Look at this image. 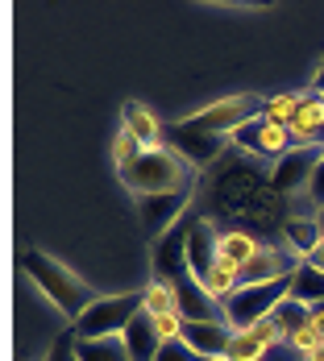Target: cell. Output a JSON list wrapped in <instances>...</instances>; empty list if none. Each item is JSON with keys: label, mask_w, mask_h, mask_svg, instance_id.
Masks as SVG:
<instances>
[{"label": "cell", "mask_w": 324, "mask_h": 361, "mask_svg": "<svg viewBox=\"0 0 324 361\" xmlns=\"http://www.w3.org/2000/svg\"><path fill=\"white\" fill-rule=\"evenodd\" d=\"M283 241H287L291 253L308 257V253L324 241V233H320V224H316V216H299V212H291V220L283 224Z\"/></svg>", "instance_id": "cell-16"}, {"label": "cell", "mask_w": 324, "mask_h": 361, "mask_svg": "<svg viewBox=\"0 0 324 361\" xmlns=\"http://www.w3.org/2000/svg\"><path fill=\"white\" fill-rule=\"evenodd\" d=\"M295 145H324V96L304 92V104L295 112V121L287 125Z\"/></svg>", "instance_id": "cell-12"}, {"label": "cell", "mask_w": 324, "mask_h": 361, "mask_svg": "<svg viewBox=\"0 0 324 361\" xmlns=\"http://www.w3.org/2000/svg\"><path fill=\"white\" fill-rule=\"evenodd\" d=\"M116 175H121V183L133 191V200H138V195L183 191V187H196V183H200V175L183 162L175 149H167V145H158V149H142L133 162L116 166Z\"/></svg>", "instance_id": "cell-3"}, {"label": "cell", "mask_w": 324, "mask_h": 361, "mask_svg": "<svg viewBox=\"0 0 324 361\" xmlns=\"http://www.w3.org/2000/svg\"><path fill=\"white\" fill-rule=\"evenodd\" d=\"M258 250H262V241L250 237V233H220V237H216V262L229 266L233 274L246 270V262H250Z\"/></svg>", "instance_id": "cell-15"}, {"label": "cell", "mask_w": 324, "mask_h": 361, "mask_svg": "<svg viewBox=\"0 0 324 361\" xmlns=\"http://www.w3.org/2000/svg\"><path fill=\"white\" fill-rule=\"evenodd\" d=\"M275 341H287V332H283V324H279L275 316H266V320H258L253 328L233 332V345H229L224 361H262V353H266Z\"/></svg>", "instance_id": "cell-10"}, {"label": "cell", "mask_w": 324, "mask_h": 361, "mask_svg": "<svg viewBox=\"0 0 324 361\" xmlns=\"http://www.w3.org/2000/svg\"><path fill=\"white\" fill-rule=\"evenodd\" d=\"M324 158V145H291L287 154L275 162V191L279 195H295V191H308L316 179V166Z\"/></svg>", "instance_id": "cell-8"}, {"label": "cell", "mask_w": 324, "mask_h": 361, "mask_svg": "<svg viewBox=\"0 0 324 361\" xmlns=\"http://www.w3.org/2000/svg\"><path fill=\"white\" fill-rule=\"evenodd\" d=\"M266 104H270V100L258 96V92H237V96H224V100H216L208 109L183 116V125H187V129H200V133H212V137H233V133L246 129L250 121L266 116Z\"/></svg>", "instance_id": "cell-4"}, {"label": "cell", "mask_w": 324, "mask_h": 361, "mask_svg": "<svg viewBox=\"0 0 324 361\" xmlns=\"http://www.w3.org/2000/svg\"><path fill=\"white\" fill-rule=\"evenodd\" d=\"M21 270H25V279H30V283L67 316V320H79V316L96 303V290L88 287L79 274H71L67 266H59L50 253L21 250Z\"/></svg>", "instance_id": "cell-2"}, {"label": "cell", "mask_w": 324, "mask_h": 361, "mask_svg": "<svg viewBox=\"0 0 324 361\" xmlns=\"http://www.w3.org/2000/svg\"><path fill=\"white\" fill-rule=\"evenodd\" d=\"M42 361H79V336H75V328H63Z\"/></svg>", "instance_id": "cell-21"}, {"label": "cell", "mask_w": 324, "mask_h": 361, "mask_svg": "<svg viewBox=\"0 0 324 361\" xmlns=\"http://www.w3.org/2000/svg\"><path fill=\"white\" fill-rule=\"evenodd\" d=\"M304 361H324V345H320V349H312V353H308Z\"/></svg>", "instance_id": "cell-30"}, {"label": "cell", "mask_w": 324, "mask_h": 361, "mask_svg": "<svg viewBox=\"0 0 324 361\" xmlns=\"http://www.w3.org/2000/svg\"><path fill=\"white\" fill-rule=\"evenodd\" d=\"M162 142L167 149H175L183 162L196 171V175H204V171H212L216 162L233 149V137H212V133H200V129H187L183 121L175 125H162Z\"/></svg>", "instance_id": "cell-6"}, {"label": "cell", "mask_w": 324, "mask_h": 361, "mask_svg": "<svg viewBox=\"0 0 324 361\" xmlns=\"http://www.w3.org/2000/svg\"><path fill=\"white\" fill-rule=\"evenodd\" d=\"M79 361H133L121 336H104V341H79Z\"/></svg>", "instance_id": "cell-18"}, {"label": "cell", "mask_w": 324, "mask_h": 361, "mask_svg": "<svg viewBox=\"0 0 324 361\" xmlns=\"http://www.w3.org/2000/svg\"><path fill=\"white\" fill-rule=\"evenodd\" d=\"M142 312H145V290L108 295V299H96L71 328L79 341H104V336H121Z\"/></svg>", "instance_id": "cell-5"}, {"label": "cell", "mask_w": 324, "mask_h": 361, "mask_svg": "<svg viewBox=\"0 0 324 361\" xmlns=\"http://www.w3.org/2000/svg\"><path fill=\"white\" fill-rule=\"evenodd\" d=\"M291 345H295V349H299V353H304V357H308V353H312V349H320L324 341H320V332H316V328L308 324V328H299V332H295V336H291Z\"/></svg>", "instance_id": "cell-25"}, {"label": "cell", "mask_w": 324, "mask_h": 361, "mask_svg": "<svg viewBox=\"0 0 324 361\" xmlns=\"http://www.w3.org/2000/svg\"><path fill=\"white\" fill-rule=\"evenodd\" d=\"M196 208L216 233L275 237L291 220V200L275 191V166L246 149H229L196 183Z\"/></svg>", "instance_id": "cell-1"}, {"label": "cell", "mask_w": 324, "mask_h": 361, "mask_svg": "<svg viewBox=\"0 0 324 361\" xmlns=\"http://www.w3.org/2000/svg\"><path fill=\"white\" fill-rule=\"evenodd\" d=\"M138 154H142V145H138L133 137H129V133H125V129H121V133H116V142H112V158H116V166L133 162Z\"/></svg>", "instance_id": "cell-24"}, {"label": "cell", "mask_w": 324, "mask_h": 361, "mask_svg": "<svg viewBox=\"0 0 324 361\" xmlns=\"http://www.w3.org/2000/svg\"><path fill=\"white\" fill-rule=\"evenodd\" d=\"M121 341H125V349H129V357L133 361H158V349H162V336H158V324H154V316H138L133 324L121 332Z\"/></svg>", "instance_id": "cell-13"}, {"label": "cell", "mask_w": 324, "mask_h": 361, "mask_svg": "<svg viewBox=\"0 0 324 361\" xmlns=\"http://www.w3.org/2000/svg\"><path fill=\"white\" fill-rule=\"evenodd\" d=\"M304 262H308V266H316V270H324V241H320V245H316L312 253H308Z\"/></svg>", "instance_id": "cell-27"}, {"label": "cell", "mask_w": 324, "mask_h": 361, "mask_svg": "<svg viewBox=\"0 0 324 361\" xmlns=\"http://www.w3.org/2000/svg\"><path fill=\"white\" fill-rule=\"evenodd\" d=\"M308 200H312L316 208H324V158H320V166H316V179H312V187H308Z\"/></svg>", "instance_id": "cell-26"}, {"label": "cell", "mask_w": 324, "mask_h": 361, "mask_svg": "<svg viewBox=\"0 0 324 361\" xmlns=\"http://www.w3.org/2000/svg\"><path fill=\"white\" fill-rule=\"evenodd\" d=\"M312 328L320 332V341H324V303H316V307H312Z\"/></svg>", "instance_id": "cell-28"}, {"label": "cell", "mask_w": 324, "mask_h": 361, "mask_svg": "<svg viewBox=\"0 0 324 361\" xmlns=\"http://www.w3.org/2000/svg\"><path fill=\"white\" fill-rule=\"evenodd\" d=\"M299 104H304V96H295V92H287V96H275V100L266 104V116H270V121H283V125H291V121H295V112H299Z\"/></svg>", "instance_id": "cell-22"}, {"label": "cell", "mask_w": 324, "mask_h": 361, "mask_svg": "<svg viewBox=\"0 0 324 361\" xmlns=\"http://www.w3.org/2000/svg\"><path fill=\"white\" fill-rule=\"evenodd\" d=\"M291 299H299V303H308V307L324 303V270H316V266L304 262V266L291 274Z\"/></svg>", "instance_id": "cell-17"}, {"label": "cell", "mask_w": 324, "mask_h": 361, "mask_svg": "<svg viewBox=\"0 0 324 361\" xmlns=\"http://www.w3.org/2000/svg\"><path fill=\"white\" fill-rule=\"evenodd\" d=\"M275 320L283 324V332H287V341H291V336H295L299 328H308V324H312V307L287 295V299H283V303L275 307Z\"/></svg>", "instance_id": "cell-19"}, {"label": "cell", "mask_w": 324, "mask_h": 361, "mask_svg": "<svg viewBox=\"0 0 324 361\" xmlns=\"http://www.w3.org/2000/svg\"><path fill=\"white\" fill-rule=\"evenodd\" d=\"M121 121H125L121 129L142 145V149H158V145H162V125L154 121V112H150V109H142V104H133V100H129V104L121 109Z\"/></svg>", "instance_id": "cell-14"}, {"label": "cell", "mask_w": 324, "mask_h": 361, "mask_svg": "<svg viewBox=\"0 0 324 361\" xmlns=\"http://www.w3.org/2000/svg\"><path fill=\"white\" fill-rule=\"evenodd\" d=\"M316 224H320V233H324V208H320V212H316Z\"/></svg>", "instance_id": "cell-31"}, {"label": "cell", "mask_w": 324, "mask_h": 361, "mask_svg": "<svg viewBox=\"0 0 324 361\" xmlns=\"http://www.w3.org/2000/svg\"><path fill=\"white\" fill-rule=\"evenodd\" d=\"M312 92H316V96H324V59H320V67H316V79H312Z\"/></svg>", "instance_id": "cell-29"}, {"label": "cell", "mask_w": 324, "mask_h": 361, "mask_svg": "<svg viewBox=\"0 0 324 361\" xmlns=\"http://www.w3.org/2000/svg\"><path fill=\"white\" fill-rule=\"evenodd\" d=\"M145 316H154V320H162V316H183L175 290L162 287V283H150V287H145Z\"/></svg>", "instance_id": "cell-20"}, {"label": "cell", "mask_w": 324, "mask_h": 361, "mask_svg": "<svg viewBox=\"0 0 324 361\" xmlns=\"http://www.w3.org/2000/svg\"><path fill=\"white\" fill-rule=\"evenodd\" d=\"M233 145H237V149H246V154H253V158H266V162L275 158V162H279L295 142H291V129L283 125V121L258 116V121H250L246 129H237V133H233Z\"/></svg>", "instance_id": "cell-9"}, {"label": "cell", "mask_w": 324, "mask_h": 361, "mask_svg": "<svg viewBox=\"0 0 324 361\" xmlns=\"http://www.w3.org/2000/svg\"><path fill=\"white\" fill-rule=\"evenodd\" d=\"M158 361H204L183 336H175V341H162V349H158Z\"/></svg>", "instance_id": "cell-23"}, {"label": "cell", "mask_w": 324, "mask_h": 361, "mask_svg": "<svg viewBox=\"0 0 324 361\" xmlns=\"http://www.w3.org/2000/svg\"><path fill=\"white\" fill-rule=\"evenodd\" d=\"M179 336L204 361H224L229 345H233V328L224 324V320H183Z\"/></svg>", "instance_id": "cell-11"}, {"label": "cell", "mask_w": 324, "mask_h": 361, "mask_svg": "<svg viewBox=\"0 0 324 361\" xmlns=\"http://www.w3.org/2000/svg\"><path fill=\"white\" fill-rule=\"evenodd\" d=\"M133 204H138V220H142V228L158 241V237H167V233L187 216V208L196 204V187L162 191V195H138Z\"/></svg>", "instance_id": "cell-7"}]
</instances>
